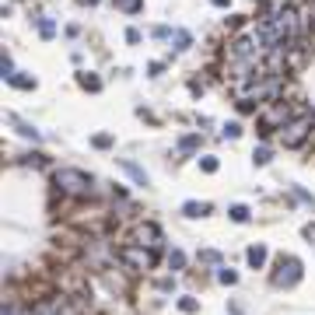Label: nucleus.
<instances>
[{
  "label": "nucleus",
  "instance_id": "nucleus-25",
  "mask_svg": "<svg viewBox=\"0 0 315 315\" xmlns=\"http://www.w3.org/2000/svg\"><path fill=\"white\" fill-rule=\"evenodd\" d=\"M4 315H32V312H21V308H14V305H7V308H4Z\"/></svg>",
  "mask_w": 315,
  "mask_h": 315
},
{
  "label": "nucleus",
  "instance_id": "nucleus-10",
  "mask_svg": "<svg viewBox=\"0 0 315 315\" xmlns=\"http://www.w3.org/2000/svg\"><path fill=\"white\" fill-rule=\"evenodd\" d=\"M263 263H266V245H252V249H249V266L259 270Z\"/></svg>",
  "mask_w": 315,
  "mask_h": 315
},
{
  "label": "nucleus",
  "instance_id": "nucleus-23",
  "mask_svg": "<svg viewBox=\"0 0 315 315\" xmlns=\"http://www.w3.org/2000/svg\"><path fill=\"white\" fill-rule=\"evenodd\" d=\"M109 144H112L109 133H98V137H95V147H109Z\"/></svg>",
  "mask_w": 315,
  "mask_h": 315
},
{
  "label": "nucleus",
  "instance_id": "nucleus-13",
  "mask_svg": "<svg viewBox=\"0 0 315 315\" xmlns=\"http://www.w3.org/2000/svg\"><path fill=\"white\" fill-rule=\"evenodd\" d=\"M179 147H182V151H196V147H200V137H196V133H189V137H182V140H179Z\"/></svg>",
  "mask_w": 315,
  "mask_h": 315
},
{
  "label": "nucleus",
  "instance_id": "nucleus-16",
  "mask_svg": "<svg viewBox=\"0 0 315 315\" xmlns=\"http://www.w3.org/2000/svg\"><path fill=\"white\" fill-rule=\"evenodd\" d=\"M11 84H14V88H35V77H25V74H14V77H11Z\"/></svg>",
  "mask_w": 315,
  "mask_h": 315
},
{
  "label": "nucleus",
  "instance_id": "nucleus-8",
  "mask_svg": "<svg viewBox=\"0 0 315 315\" xmlns=\"http://www.w3.org/2000/svg\"><path fill=\"white\" fill-rule=\"evenodd\" d=\"M119 168H123V172H126V175L137 182V186H147V172H144L140 165H133L130 158H119Z\"/></svg>",
  "mask_w": 315,
  "mask_h": 315
},
{
  "label": "nucleus",
  "instance_id": "nucleus-24",
  "mask_svg": "<svg viewBox=\"0 0 315 315\" xmlns=\"http://www.w3.org/2000/svg\"><path fill=\"white\" fill-rule=\"evenodd\" d=\"M200 259H203V263H217L221 256H217V252H200Z\"/></svg>",
  "mask_w": 315,
  "mask_h": 315
},
{
  "label": "nucleus",
  "instance_id": "nucleus-20",
  "mask_svg": "<svg viewBox=\"0 0 315 315\" xmlns=\"http://www.w3.org/2000/svg\"><path fill=\"white\" fill-rule=\"evenodd\" d=\"M200 168H203V172H217V158H203Z\"/></svg>",
  "mask_w": 315,
  "mask_h": 315
},
{
  "label": "nucleus",
  "instance_id": "nucleus-11",
  "mask_svg": "<svg viewBox=\"0 0 315 315\" xmlns=\"http://www.w3.org/2000/svg\"><path fill=\"white\" fill-rule=\"evenodd\" d=\"M11 123L18 126V133H21V137H32V140H39V130H35V126H28L25 119H18V116H11Z\"/></svg>",
  "mask_w": 315,
  "mask_h": 315
},
{
  "label": "nucleus",
  "instance_id": "nucleus-2",
  "mask_svg": "<svg viewBox=\"0 0 315 315\" xmlns=\"http://www.w3.org/2000/svg\"><path fill=\"white\" fill-rule=\"evenodd\" d=\"M84 312H88V305L77 294H60V298H49L39 305V315H84Z\"/></svg>",
  "mask_w": 315,
  "mask_h": 315
},
{
  "label": "nucleus",
  "instance_id": "nucleus-22",
  "mask_svg": "<svg viewBox=\"0 0 315 315\" xmlns=\"http://www.w3.org/2000/svg\"><path fill=\"white\" fill-rule=\"evenodd\" d=\"M238 133H242V126H238V123H228V126H224V137H231V140H235Z\"/></svg>",
  "mask_w": 315,
  "mask_h": 315
},
{
  "label": "nucleus",
  "instance_id": "nucleus-21",
  "mask_svg": "<svg viewBox=\"0 0 315 315\" xmlns=\"http://www.w3.org/2000/svg\"><path fill=\"white\" fill-rule=\"evenodd\" d=\"M179 308H182V312H196V308H200V305H196V301H193V298H182V301H179Z\"/></svg>",
  "mask_w": 315,
  "mask_h": 315
},
{
  "label": "nucleus",
  "instance_id": "nucleus-18",
  "mask_svg": "<svg viewBox=\"0 0 315 315\" xmlns=\"http://www.w3.org/2000/svg\"><path fill=\"white\" fill-rule=\"evenodd\" d=\"M116 7H123V11H140V0H116Z\"/></svg>",
  "mask_w": 315,
  "mask_h": 315
},
{
  "label": "nucleus",
  "instance_id": "nucleus-26",
  "mask_svg": "<svg viewBox=\"0 0 315 315\" xmlns=\"http://www.w3.org/2000/svg\"><path fill=\"white\" fill-rule=\"evenodd\" d=\"M81 4H98V0H81Z\"/></svg>",
  "mask_w": 315,
  "mask_h": 315
},
{
  "label": "nucleus",
  "instance_id": "nucleus-9",
  "mask_svg": "<svg viewBox=\"0 0 315 315\" xmlns=\"http://www.w3.org/2000/svg\"><path fill=\"white\" fill-rule=\"evenodd\" d=\"M182 214H186V217H203V214H210V207H207V203L189 200V203H182Z\"/></svg>",
  "mask_w": 315,
  "mask_h": 315
},
{
  "label": "nucleus",
  "instance_id": "nucleus-5",
  "mask_svg": "<svg viewBox=\"0 0 315 315\" xmlns=\"http://www.w3.org/2000/svg\"><path fill=\"white\" fill-rule=\"evenodd\" d=\"M301 280V263L294 256H280L277 259V273H273V284L277 287H294Z\"/></svg>",
  "mask_w": 315,
  "mask_h": 315
},
{
  "label": "nucleus",
  "instance_id": "nucleus-3",
  "mask_svg": "<svg viewBox=\"0 0 315 315\" xmlns=\"http://www.w3.org/2000/svg\"><path fill=\"white\" fill-rule=\"evenodd\" d=\"M119 259H123L130 270H137V273H144V270L154 266V252L144 249V245H123V249H119Z\"/></svg>",
  "mask_w": 315,
  "mask_h": 315
},
{
  "label": "nucleus",
  "instance_id": "nucleus-7",
  "mask_svg": "<svg viewBox=\"0 0 315 315\" xmlns=\"http://www.w3.org/2000/svg\"><path fill=\"white\" fill-rule=\"evenodd\" d=\"M133 245H144V249H161V228L151 224V221H144V224H137V231H133Z\"/></svg>",
  "mask_w": 315,
  "mask_h": 315
},
{
  "label": "nucleus",
  "instance_id": "nucleus-14",
  "mask_svg": "<svg viewBox=\"0 0 315 315\" xmlns=\"http://www.w3.org/2000/svg\"><path fill=\"white\" fill-rule=\"evenodd\" d=\"M168 266H172V270H182V266H186V256H182L179 249H172V256H168Z\"/></svg>",
  "mask_w": 315,
  "mask_h": 315
},
{
  "label": "nucleus",
  "instance_id": "nucleus-15",
  "mask_svg": "<svg viewBox=\"0 0 315 315\" xmlns=\"http://www.w3.org/2000/svg\"><path fill=\"white\" fill-rule=\"evenodd\" d=\"M81 88H88V91H98V88H102V81H98V77H88V74H81Z\"/></svg>",
  "mask_w": 315,
  "mask_h": 315
},
{
  "label": "nucleus",
  "instance_id": "nucleus-17",
  "mask_svg": "<svg viewBox=\"0 0 315 315\" xmlns=\"http://www.w3.org/2000/svg\"><path fill=\"white\" fill-rule=\"evenodd\" d=\"M252 161H256V165H266V161H270V147H256V151H252Z\"/></svg>",
  "mask_w": 315,
  "mask_h": 315
},
{
  "label": "nucleus",
  "instance_id": "nucleus-1",
  "mask_svg": "<svg viewBox=\"0 0 315 315\" xmlns=\"http://www.w3.org/2000/svg\"><path fill=\"white\" fill-rule=\"evenodd\" d=\"M53 182H56V189L60 193H67V196H91V175H84L77 168H60L56 175H53Z\"/></svg>",
  "mask_w": 315,
  "mask_h": 315
},
{
  "label": "nucleus",
  "instance_id": "nucleus-19",
  "mask_svg": "<svg viewBox=\"0 0 315 315\" xmlns=\"http://www.w3.org/2000/svg\"><path fill=\"white\" fill-rule=\"evenodd\" d=\"M217 280H221V284H235L238 273H235V270H221V273H217Z\"/></svg>",
  "mask_w": 315,
  "mask_h": 315
},
{
  "label": "nucleus",
  "instance_id": "nucleus-4",
  "mask_svg": "<svg viewBox=\"0 0 315 315\" xmlns=\"http://www.w3.org/2000/svg\"><path fill=\"white\" fill-rule=\"evenodd\" d=\"M308 133H312V119L301 116V119H291V123L280 130V140H284V147H301V144L308 140Z\"/></svg>",
  "mask_w": 315,
  "mask_h": 315
},
{
  "label": "nucleus",
  "instance_id": "nucleus-12",
  "mask_svg": "<svg viewBox=\"0 0 315 315\" xmlns=\"http://www.w3.org/2000/svg\"><path fill=\"white\" fill-rule=\"evenodd\" d=\"M228 214H231V221H238V224H245V221H249V207H242V203H238V207H231Z\"/></svg>",
  "mask_w": 315,
  "mask_h": 315
},
{
  "label": "nucleus",
  "instance_id": "nucleus-6",
  "mask_svg": "<svg viewBox=\"0 0 315 315\" xmlns=\"http://www.w3.org/2000/svg\"><path fill=\"white\" fill-rule=\"evenodd\" d=\"M291 123V109L284 105V102H273L263 116H259V126H263V133H270V130H284Z\"/></svg>",
  "mask_w": 315,
  "mask_h": 315
}]
</instances>
